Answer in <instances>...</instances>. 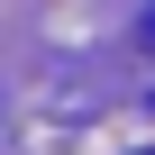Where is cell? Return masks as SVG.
<instances>
[{"label": "cell", "mask_w": 155, "mask_h": 155, "mask_svg": "<svg viewBox=\"0 0 155 155\" xmlns=\"http://www.w3.org/2000/svg\"><path fill=\"white\" fill-rule=\"evenodd\" d=\"M146 37H155V9H146Z\"/></svg>", "instance_id": "obj_1"}]
</instances>
